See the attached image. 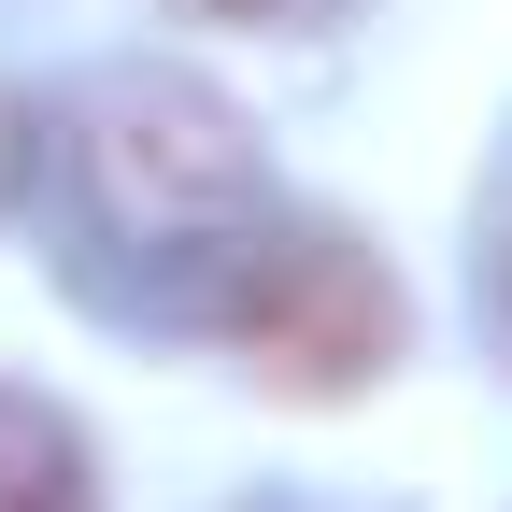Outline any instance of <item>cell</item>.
Here are the masks:
<instances>
[{"mask_svg": "<svg viewBox=\"0 0 512 512\" xmlns=\"http://www.w3.org/2000/svg\"><path fill=\"white\" fill-rule=\"evenodd\" d=\"M0 185H15V114H0Z\"/></svg>", "mask_w": 512, "mask_h": 512, "instance_id": "5b68a950", "label": "cell"}, {"mask_svg": "<svg viewBox=\"0 0 512 512\" xmlns=\"http://www.w3.org/2000/svg\"><path fill=\"white\" fill-rule=\"evenodd\" d=\"M86 200L128 242H242L256 228V143L200 72H114L72 128Z\"/></svg>", "mask_w": 512, "mask_h": 512, "instance_id": "6da1fadb", "label": "cell"}, {"mask_svg": "<svg viewBox=\"0 0 512 512\" xmlns=\"http://www.w3.org/2000/svg\"><path fill=\"white\" fill-rule=\"evenodd\" d=\"M228 356L271 384V399H356V384L399 356V271L356 242V228H242V271H228Z\"/></svg>", "mask_w": 512, "mask_h": 512, "instance_id": "7a4b0ae2", "label": "cell"}, {"mask_svg": "<svg viewBox=\"0 0 512 512\" xmlns=\"http://www.w3.org/2000/svg\"><path fill=\"white\" fill-rule=\"evenodd\" d=\"M185 15H214V29H299V15H328V0H185Z\"/></svg>", "mask_w": 512, "mask_h": 512, "instance_id": "277c9868", "label": "cell"}, {"mask_svg": "<svg viewBox=\"0 0 512 512\" xmlns=\"http://www.w3.org/2000/svg\"><path fill=\"white\" fill-rule=\"evenodd\" d=\"M0 512H100L86 427L43 399V384H0Z\"/></svg>", "mask_w": 512, "mask_h": 512, "instance_id": "3957f363", "label": "cell"}]
</instances>
